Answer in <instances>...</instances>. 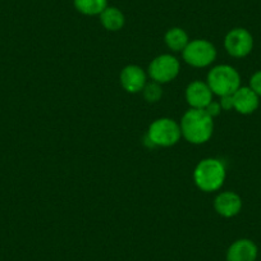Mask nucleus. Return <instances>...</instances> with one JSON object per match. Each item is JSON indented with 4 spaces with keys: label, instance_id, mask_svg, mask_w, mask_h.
Listing matches in <instances>:
<instances>
[{
    "label": "nucleus",
    "instance_id": "obj_1",
    "mask_svg": "<svg viewBox=\"0 0 261 261\" xmlns=\"http://www.w3.org/2000/svg\"><path fill=\"white\" fill-rule=\"evenodd\" d=\"M182 137L192 145H202L214 134V118L205 109H190L183 114L179 122Z\"/></svg>",
    "mask_w": 261,
    "mask_h": 261
},
{
    "label": "nucleus",
    "instance_id": "obj_2",
    "mask_svg": "<svg viewBox=\"0 0 261 261\" xmlns=\"http://www.w3.org/2000/svg\"><path fill=\"white\" fill-rule=\"evenodd\" d=\"M227 170L222 160L206 158L200 160L193 170V182L202 192H215L224 185Z\"/></svg>",
    "mask_w": 261,
    "mask_h": 261
},
{
    "label": "nucleus",
    "instance_id": "obj_3",
    "mask_svg": "<svg viewBox=\"0 0 261 261\" xmlns=\"http://www.w3.org/2000/svg\"><path fill=\"white\" fill-rule=\"evenodd\" d=\"M206 84L217 96H229L241 87V76L232 65L219 64L209 71Z\"/></svg>",
    "mask_w": 261,
    "mask_h": 261
},
{
    "label": "nucleus",
    "instance_id": "obj_4",
    "mask_svg": "<svg viewBox=\"0 0 261 261\" xmlns=\"http://www.w3.org/2000/svg\"><path fill=\"white\" fill-rule=\"evenodd\" d=\"M182 137L179 123L172 118H158L147 129L146 141L151 146L170 147L174 146Z\"/></svg>",
    "mask_w": 261,
    "mask_h": 261
},
{
    "label": "nucleus",
    "instance_id": "obj_5",
    "mask_svg": "<svg viewBox=\"0 0 261 261\" xmlns=\"http://www.w3.org/2000/svg\"><path fill=\"white\" fill-rule=\"evenodd\" d=\"M217 47L205 39H195L182 51L183 60L193 68H206L217 59Z\"/></svg>",
    "mask_w": 261,
    "mask_h": 261
},
{
    "label": "nucleus",
    "instance_id": "obj_6",
    "mask_svg": "<svg viewBox=\"0 0 261 261\" xmlns=\"http://www.w3.org/2000/svg\"><path fill=\"white\" fill-rule=\"evenodd\" d=\"M179 71L180 63L174 55L162 54L151 60V63L149 64V69H147V74L154 82L164 85L177 79Z\"/></svg>",
    "mask_w": 261,
    "mask_h": 261
},
{
    "label": "nucleus",
    "instance_id": "obj_7",
    "mask_svg": "<svg viewBox=\"0 0 261 261\" xmlns=\"http://www.w3.org/2000/svg\"><path fill=\"white\" fill-rule=\"evenodd\" d=\"M225 51L233 58H245L252 51L253 37L248 30L243 27L232 29L224 37Z\"/></svg>",
    "mask_w": 261,
    "mask_h": 261
},
{
    "label": "nucleus",
    "instance_id": "obj_8",
    "mask_svg": "<svg viewBox=\"0 0 261 261\" xmlns=\"http://www.w3.org/2000/svg\"><path fill=\"white\" fill-rule=\"evenodd\" d=\"M120 86L129 94L142 92L147 84V74L140 65L128 64L122 69L119 76Z\"/></svg>",
    "mask_w": 261,
    "mask_h": 261
},
{
    "label": "nucleus",
    "instance_id": "obj_9",
    "mask_svg": "<svg viewBox=\"0 0 261 261\" xmlns=\"http://www.w3.org/2000/svg\"><path fill=\"white\" fill-rule=\"evenodd\" d=\"M213 91L202 81H193L186 89V101L192 109H205L213 101Z\"/></svg>",
    "mask_w": 261,
    "mask_h": 261
},
{
    "label": "nucleus",
    "instance_id": "obj_10",
    "mask_svg": "<svg viewBox=\"0 0 261 261\" xmlns=\"http://www.w3.org/2000/svg\"><path fill=\"white\" fill-rule=\"evenodd\" d=\"M242 199L233 191H223L218 193L214 200V209L220 217L233 218L242 210Z\"/></svg>",
    "mask_w": 261,
    "mask_h": 261
},
{
    "label": "nucleus",
    "instance_id": "obj_11",
    "mask_svg": "<svg viewBox=\"0 0 261 261\" xmlns=\"http://www.w3.org/2000/svg\"><path fill=\"white\" fill-rule=\"evenodd\" d=\"M233 109L242 115H250L257 110L260 97L255 94L250 86H241L232 95Z\"/></svg>",
    "mask_w": 261,
    "mask_h": 261
},
{
    "label": "nucleus",
    "instance_id": "obj_12",
    "mask_svg": "<svg viewBox=\"0 0 261 261\" xmlns=\"http://www.w3.org/2000/svg\"><path fill=\"white\" fill-rule=\"evenodd\" d=\"M258 248L253 241L240 238L234 241L227 250V261H256Z\"/></svg>",
    "mask_w": 261,
    "mask_h": 261
},
{
    "label": "nucleus",
    "instance_id": "obj_13",
    "mask_svg": "<svg viewBox=\"0 0 261 261\" xmlns=\"http://www.w3.org/2000/svg\"><path fill=\"white\" fill-rule=\"evenodd\" d=\"M100 22L107 31L117 32L124 27L125 18L124 14L117 7L108 6L100 14Z\"/></svg>",
    "mask_w": 261,
    "mask_h": 261
},
{
    "label": "nucleus",
    "instance_id": "obj_14",
    "mask_svg": "<svg viewBox=\"0 0 261 261\" xmlns=\"http://www.w3.org/2000/svg\"><path fill=\"white\" fill-rule=\"evenodd\" d=\"M164 41L165 45L172 51L182 53L185 47L187 46L188 42H190V39H188L187 32L183 29H180V27H172V29H169L165 32Z\"/></svg>",
    "mask_w": 261,
    "mask_h": 261
},
{
    "label": "nucleus",
    "instance_id": "obj_15",
    "mask_svg": "<svg viewBox=\"0 0 261 261\" xmlns=\"http://www.w3.org/2000/svg\"><path fill=\"white\" fill-rule=\"evenodd\" d=\"M73 6L84 16H100L108 7V0H73Z\"/></svg>",
    "mask_w": 261,
    "mask_h": 261
},
{
    "label": "nucleus",
    "instance_id": "obj_16",
    "mask_svg": "<svg viewBox=\"0 0 261 261\" xmlns=\"http://www.w3.org/2000/svg\"><path fill=\"white\" fill-rule=\"evenodd\" d=\"M142 94H144L145 100L147 102H158L163 96L162 85L154 81L150 82V84H146V86L142 90Z\"/></svg>",
    "mask_w": 261,
    "mask_h": 261
},
{
    "label": "nucleus",
    "instance_id": "obj_17",
    "mask_svg": "<svg viewBox=\"0 0 261 261\" xmlns=\"http://www.w3.org/2000/svg\"><path fill=\"white\" fill-rule=\"evenodd\" d=\"M248 86L255 91V94L258 97H261V69L260 71L255 72L250 79V85Z\"/></svg>",
    "mask_w": 261,
    "mask_h": 261
},
{
    "label": "nucleus",
    "instance_id": "obj_18",
    "mask_svg": "<svg viewBox=\"0 0 261 261\" xmlns=\"http://www.w3.org/2000/svg\"><path fill=\"white\" fill-rule=\"evenodd\" d=\"M205 110H206V113L210 115V117L215 118V117H218L220 113H222L223 109H222V107H220L219 101H214V100H213V101L210 102L206 108H205Z\"/></svg>",
    "mask_w": 261,
    "mask_h": 261
},
{
    "label": "nucleus",
    "instance_id": "obj_19",
    "mask_svg": "<svg viewBox=\"0 0 261 261\" xmlns=\"http://www.w3.org/2000/svg\"><path fill=\"white\" fill-rule=\"evenodd\" d=\"M219 104H220V107H222L223 110H232V109H233V99H232V95H229V96H223V97H220Z\"/></svg>",
    "mask_w": 261,
    "mask_h": 261
}]
</instances>
